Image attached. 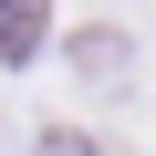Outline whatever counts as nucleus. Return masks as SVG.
<instances>
[{
    "label": "nucleus",
    "mask_w": 156,
    "mask_h": 156,
    "mask_svg": "<svg viewBox=\"0 0 156 156\" xmlns=\"http://www.w3.org/2000/svg\"><path fill=\"white\" fill-rule=\"evenodd\" d=\"M73 73H83V83H125L135 73V42L125 31H73Z\"/></svg>",
    "instance_id": "f257e3e1"
}]
</instances>
